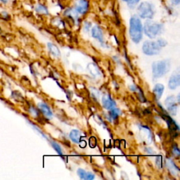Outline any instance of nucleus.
Instances as JSON below:
<instances>
[{"instance_id": "1", "label": "nucleus", "mask_w": 180, "mask_h": 180, "mask_svg": "<svg viewBox=\"0 0 180 180\" xmlns=\"http://www.w3.org/2000/svg\"><path fill=\"white\" fill-rule=\"evenodd\" d=\"M130 35L134 42L139 43L142 38V25L137 16H133L130 20Z\"/></svg>"}, {"instance_id": "2", "label": "nucleus", "mask_w": 180, "mask_h": 180, "mask_svg": "<svg viewBox=\"0 0 180 180\" xmlns=\"http://www.w3.org/2000/svg\"><path fill=\"white\" fill-rule=\"evenodd\" d=\"M144 30L145 34L149 38L153 39L161 34L163 30V26L159 23L153 21L151 20H147L144 24Z\"/></svg>"}, {"instance_id": "3", "label": "nucleus", "mask_w": 180, "mask_h": 180, "mask_svg": "<svg viewBox=\"0 0 180 180\" xmlns=\"http://www.w3.org/2000/svg\"><path fill=\"white\" fill-rule=\"evenodd\" d=\"M170 68L169 61L164 60L154 62L152 65V71L154 78H158L165 75Z\"/></svg>"}, {"instance_id": "4", "label": "nucleus", "mask_w": 180, "mask_h": 180, "mask_svg": "<svg viewBox=\"0 0 180 180\" xmlns=\"http://www.w3.org/2000/svg\"><path fill=\"white\" fill-rule=\"evenodd\" d=\"M137 12L139 17L141 19H152L154 13H155V9L152 4L149 3V2H142L139 5L137 8Z\"/></svg>"}, {"instance_id": "5", "label": "nucleus", "mask_w": 180, "mask_h": 180, "mask_svg": "<svg viewBox=\"0 0 180 180\" xmlns=\"http://www.w3.org/2000/svg\"><path fill=\"white\" fill-rule=\"evenodd\" d=\"M161 47L159 46L158 43L156 42H152V41H146L143 45V52L146 55H156L160 53Z\"/></svg>"}, {"instance_id": "6", "label": "nucleus", "mask_w": 180, "mask_h": 180, "mask_svg": "<svg viewBox=\"0 0 180 180\" xmlns=\"http://www.w3.org/2000/svg\"><path fill=\"white\" fill-rule=\"evenodd\" d=\"M89 2L87 0H77L75 4V10L80 14H86L89 9Z\"/></svg>"}, {"instance_id": "7", "label": "nucleus", "mask_w": 180, "mask_h": 180, "mask_svg": "<svg viewBox=\"0 0 180 180\" xmlns=\"http://www.w3.org/2000/svg\"><path fill=\"white\" fill-rule=\"evenodd\" d=\"M180 84V75L179 71H177L175 73L172 74V75L169 78L168 82L169 88L171 89H176L177 87H179Z\"/></svg>"}, {"instance_id": "8", "label": "nucleus", "mask_w": 180, "mask_h": 180, "mask_svg": "<svg viewBox=\"0 0 180 180\" xmlns=\"http://www.w3.org/2000/svg\"><path fill=\"white\" fill-rule=\"evenodd\" d=\"M103 106L108 110H110L115 106V103L109 94H105L102 97Z\"/></svg>"}, {"instance_id": "9", "label": "nucleus", "mask_w": 180, "mask_h": 180, "mask_svg": "<svg viewBox=\"0 0 180 180\" xmlns=\"http://www.w3.org/2000/svg\"><path fill=\"white\" fill-rule=\"evenodd\" d=\"M92 35L95 39L98 40L101 44H104V36L101 28L99 26H94L92 30Z\"/></svg>"}, {"instance_id": "10", "label": "nucleus", "mask_w": 180, "mask_h": 180, "mask_svg": "<svg viewBox=\"0 0 180 180\" xmlns=\"http://www.w3.org/2000/svg\"><path fill=\"white\" fill-rule=\"evenodd\" d=\"M38 108H39L40 111L45 116L49 118H51V117H52V112H51V110L46 104H44V103H40V104H38Z\"/></svg>"}, {"instance_id": "11", "label": "nucleus", "mask_w": 180, "mask_h": 180, "mask_svg": "<svg viewBox=\"0 0 180 180\" xmlns=\"http://www.w3.org/2000/svg\"><path fill=\"white\" fill-rule=\"evenodd\" d=\"M80 137H81V133L78 130H72L70 133L71 139L75 143L79 144V141H80Z\"/></svg>"}, {"instance_id": "12", "label": "nucleus", "mask_w": 180, "mask_h": 180, "mask_svg": "<svg viewBox=\"0 0 180 180\" xmlns=\"http://www.w3.org/2000/svg\"><path fill=\"white\" fill-rule=\"evenodd\" d=\"M167 167H168V170L170 172V173L174 175V174H177V172H179L178 168H177L175 164H174L173 162L170 159H168L167 160Z\"/></svg>"}, {"instance_id": "13", "label": "nucleus", "mask_w": 180, "mask_h": 180, "mask_svg": "<svg viewBox=\"0 0 180 180\" xmlns=\"http://www.w3.org/2000/svg\"><path fill=\"white\" fill-rule=\"evenodd\" d=\"M164 92V86L161 84H157L153 89V93L155 94L157 99H159L161 97Z\"/></svg>"}, {"instance_id": "14", "label": "nucleus", "mask_w": 180, "mask_h": 180, "mask_svg": "<svg viewBox=\"0 0 180 180\" xmlns=\"http://www.w3.org/2000/svg\"><path fill=\"white\" fill-rule=\"evenodd\" d=\"M88 70L92 75H93L94 77H98L101 75V73H100L99 68L94 63L89 64Z\"/></svg>"}, {"instance_id": "15", "label": "nucleus", "mask_w": 180, "mask_h": 180, "mask_svg": "<svg viewBox=\"0 0 180 180\" xmlns=\"http://www.w3.org/2000/svg\"><path fill=\"white\" fill-rule=\"evenodd\" d=\"M48 47H49V49L50 51V52L54 56H56V57H58V56H60L61 55L60 51H59L58 47H56V45H54V44L49 43Z\"/></svg>"}, {"instance_id": "16", "label": "nucleus", "mask_w": 180, "mask_h": 180, "mask_svg": "<svg viewBox=\"0 0 180 180\" xmlns=\"http://www.w3.org/2000/svg\"><path fill=\"white\" fill-rule=\"evenodd\" d=\"M78 13L75 10H73V9H67L66 11H65V13H64V14L66 15V16H68L69 17H71V18H73V19L75 20H77L78 19Z\"/></svg>"}, {"instance_id": "17", "label": "nucleus", "mask_w": 180, "mask_h": 180, "mask_svg": "<svg viewBox=\"0 0 180 180\" xmlns=\"http://www.w3.org/2000/svg\"><path fill=\"white\" fill-rule=\"evenodd\" d=\"M35 11H37V13H39V14H41L47 15L49 14L47 7L45 6H43V5L40 4H37V6H36Z\"/></svg>"}, {"instance_id": "18", "label": "nucleus", "mask_w": 180, "mask_h": 180, "mask_svg": "<svg viewBox=\"0 0 180 180\" xmlns=\"http://www.w3.org/2000/svg\"><path fill=\"white\" fill-rule=\"evenodd\" d=\"M120 115V110L119 109H118L115 107L114 108V109H110V116L112 119H117Z\"/></svg>"}, {"instance_id": "19", "label": "nucleus", "mask_w": 180, "mask_h": 180, "mask_svg": "<svg viewBox=\"0 0 180 180\" xmlns=\"http://www.w3.org/2000/svg\"><path fill=\"white\" fill-rule=\"evenodd\" d=\"M165 105L167 107H169V106H173V105L176 104H175V98H174V96H170L168 97V98L166 99L165 100Z\"/></svg>"}, {"instance_id": "20", "label": "nucleus", "mask_w": 180, "mask_h": 180, "mask_svg": "<svg viewBox=\"0 0 180 180\" xmlns=\"http://www.w3.org/2000/svg\"><path fill=\"white\" fill-rule=\"evenodd\" d=\"M51 145H52V147L54 148V150L57 152L59 155L62 156V150H61V146H59L57 143L54 142V141H51Z\"/></svg>"}, {"instance_id": "21", "label": "nucleus", "mask_w": 180, "mask_h": 180, "mask_svg": "<svg viewBox=\"0 0 180 180\" xmlns=\"http://www.w3.org/2000/svg\"><path fill=\"white\" fill-rule=\"evenodd\" d=\"M168 111L169 112V114L172 115H176L177 112V106L176 104L173 105V106H169L168 108Z\"/></svg>"}, {"instance_id": "22", "label": "nucleus", "mask_w": 180, "mask_h": 180, "mask_svg": "<svg viewBox=\"0 0 180 180\" xmlns=\"http://www.w3.org/2000/svg\"><path fill=\"white\" fill-rule=\"evenodd\" d=\"M78 174L79 177H80L82 179H86V175H87V172L82 169H78Z\"/></svg>"}, {"instance_id": "23", "label": "nucleus", "mask_w": 180, "mask_h": 180, "mask_svg": "<svg viewBox=\"0 0 180 180\" xmlns=\"http://www.w3.org/2000/svg\"><path fill=\"white\" fill-rule=\"evenodd\" d=\"M122 1L127 2V3L129 4L130 6H134L135 4H137L140 0H122Z\"/></svg>"}, {"instance_id": "24", "label": "nucleus", "mask_w": 180, "mask_h": 180, "mask_svg": "<svg viewBox=\"0 0 180 180\" xmlns=\"http://www.w3.org/2000/svg\"><path fill=\"white\" fill-rule=\"evenodd\" d=\"M157 42L158 43L159 46H160L161 47H165L167 45V42L165 40L163 39H159L157 40Z\"/></svg>"}, {"instance_id": "25", "label": "nucleus", "mask_w": 180, "mask_h": 180, "mask_svg": "<svg viewBox=\"0 0 180 180\" xmlns=\"http://www.w3.org/2000/svg\"><path fill=\"white\" fill-rule=\"evenodd\" d=\"M156 164H157V166H158L159 168H162V158H161V156L157 157Z\"/></svg>"}, {"instance_id": "26", "label": "nucleus", "mask_w": 180, "mask_h": 180, "mask_svg": "<svg viewBox=\"0 0 180 180\" xmlns=\"http://www.w3.org/2000/svg\"><path fill=\"white\" fill-rule=\"evenodd\" d=\"M94 179V175L92 173H90V172H87V175H86V179L88 180H92Z\"/></svg>"}, {"instance_id": "27", "label": "nucleus", "mask_w": 180, "mask_h": 180, "mask_svg": "<svg viewBox=\"0 0 180 180\" xmlns=\"http://www.w3.org/2000/svg\"><path fill=\"white\" fill-rule=\"evenodd\" d=\"M1 14H2V18H3L4 19H9V14L6 11H2Z\"/></svg>"}, {"instance_id": "28", "label": "nucleus", "mask_w": 180, "mask_h": 180, "mask_svg": "<svg viewBox=\"0 0 180 180\" xmlns=\"http://www.w3.org/2000/svg\"><path fill=\"white\" fill-rule=\"evenodd\" d=\"M173 151H174L173 153H174V155H175V156H179V153H179V148H177L176 146H174Z\"/></svg>"}, {"instance_id": "29", "label": "nucleus", "mask_w": 180, "mask_h": 180, "mask_svg": "<svg viewBox=\"0 0 180 180\" xmlns=\"http://www.w3.org/2000/svg\"><path fill=\"white\" fill-rule=\"evenodd\" d=\"M180 0H171V3L174 6H177V5L179 4Z\"/></svg>"}, {"instance_id": "30", "label": "nucleus", "mask_w": 180, "mask_h": 180, "mask_svg": "<svg viewBox=\"0 0 180 180\" xmlns=\"http://www.w3.org/2000/svg\"><path fill=\"white\" fill-rule=\"evenodd\" d=\"M90 27H91V24H89V23H87V22H85V24H84V28H85L87 30H89V28Z\"/></svg>"}, {"instance_id": "31", "label": "nucleus", "mask_w": 180, "mask_h": 180, "mask_svg": "<svg viewBox=\"0 0 180 180\" xmlns=\"http://www.w3.org/2000/svg\"><path fill=\"white\" fill-rule=\"evenodd\" d=\"M130 89L132 91H136V90H137V87H135V85H132L130 86Z\"/></svg>"}, {"instance_id": "32", "label": "nucleus", "mask_w": 180, "mask_h": 180, "mask_svg": "<svg viewBox=\"0 0 180 180\" xmlns=\"http://www.w3.org/2000/svg\"><path fill=\"white\" fill-rule=\"evenodd\" d=\"M0 2L3 4H6L9 2V0H0Z\"/></svg>"}]
</instances>
